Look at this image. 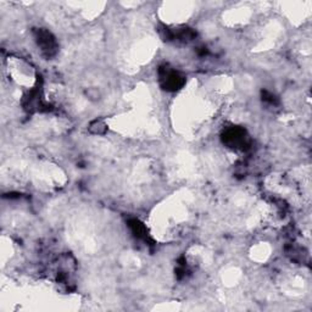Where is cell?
Returning <instances> with one entry per match:
<instances>
[{"instance_id":"1","label":"cell","mask_w":312,"mask_h":312,"mask_svg":"<svg viewBox=\"0 0 312 312\" xmlns=\"http://www.w3.org/2000/svg\"><path fill=\"white\" fill-rule=\"evenodd\" d=\"M37 42L38 45L42 48V51L46 55H52L56 49V43H55L54 38L49 32L41 30L37 33Z\"/></svg>"},{"instance_id":"2","label":"cell","mask_w":312,"mask_h":312,"mask_svg":"<svg viewBox=\"0 0 312 312\" xmlns=\"http://www.w3.org/2000/svg\"><path fill=\"white\" fill-rule=\"evenodd\" d=\"M224 139L229 145L237 148V146L245 144V132L239 128H232V130L227 131Z\"/></svg>"},{"instance_id":"3","label":"cell","mask_w":312,"mask_h":312,"mask_svg":"<svg viewBox=\"0 0 312 312\" xmlns=\"http://www.w3.org/2000/svg\"><path fill=\"white\" fill-rule=\"evenodd\" d=\"M162 80L165 81V87L167 89H171V90H176V89H178L183 85V78L178 73L174 72V71L166 72V75H165Z\"/></svg>"}]
</instances>
